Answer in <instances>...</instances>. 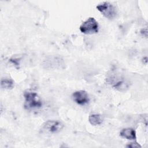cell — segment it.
Here are the masks:
<instances>
[{"label":"cell","instance_id":"1","mask_svg":"<svg viewBox=\"0 0 148 148\" xmlns=\"http://www.w3.org/2000/svg\"><path fill=\"white\" fill-rule=\"evenodd\" d=\"M24 97L25 98L24 106L25 109L31 110L42 107L43 105L42 99L36 92L27 90L24 92Z\"/></svg>","mask_w":148,"mask_h":148},{"label":"cell","instance_id":"2","mask_svg":"<svg viewBox=\"0 0 148 148\" xmlns=\"http://www.w3.org/2000/svg\"><path fill=\"white\" fill-rule=\"evenodd\" d=\"M64 128V124L58 120H48L41 126L40 132L45 134H51L60 132Z\"/></svg>","mask_w":148,"mask_h":148},{"label":"cell","instance_id":"3","mask_svg":"<svg viewBox=\"0 0 148 148\" xmlns=\"http://www.w3.org/2000/svg\"><path fill=\"white\" fill-rule=\"evenodd\" d=\"M97 10L106 18L112 20L117 15V9L113 4L108 2H103L97 6Z\"/></svg>","mask_w":148,"mask_h":148},{"label":"cell","instance_id":"4","mask_svg":"<svg viewBox=\"0 0 148 148\" xmlns=\"http://www.w3.org/2000/svg\"><path fill=\"white\" fill-rule=\"evenodd\" d=\"M80 31L84 34H93L98 32V24L94 17H90L80 26Z\"/></svg>","mask_w":148,"mask_h":148},{"label":"cell","instance_id":"5","mask_svg":"<svg viewBox=\"0 0 148 148\" xmlns=\"http://www.w3.org/2000/svg\"><path fill=\"white\" fill-rule=\"evenodd\" d=\"M72 97L74 101L80 105H84L88 103L90 101L88 95L84 90H79L74 92Z\"/></svg>","mask_w":148,"mask_h":148},{"label":"cell","instance_id":"6","mask_svg":"<svg viewBox=\"0 0 148 148\" xmlns=\"http://www.w3.org/2000/svg\"><path fill=\"white\" fill-rule=\"evenodd\" d=\"M120 135L121 137L129 140H135L136 138L135 131L131 128L123 129L120 132Z\"/></svg>","mask_w":148,"mask_h":148},{"label":"cell","instance_id":"7","mask_svg":"<svg viewBox=\"0 0 148 148\" xmlns=\"http://www.w3.org/2000/svg\"><path fill=\"white\" fill-rule=\"evenodd\" d=\"M88 121L91 125H99L102 123V119L98 114H92L88 117Z\"/></svg>","mask_w":148,"mask_h":148},{"label":"cell","instance_id":"8","mask_svg":"<svg viewBox=\"0 0 148 148\" xmlns=\"http://www.w3.org/2000/svg\"><path fill=\"white\" fill-rule=\"evenodd\" d=\"M14 86V82L12 80L9 79H2L1 82V86L3 89L12 88Z\"/></svg>","mask_w":148,"mask_h":148},{"label":"cell","instance_id":"9","mask_svg":"<svg viewBox=\"0 0 148 148\" xmlns=\"http://www.w3.org/2000/svg\"><path fill=\"white\" fill-rule=\"evenodd\" d=\"M127 147H131V148H139V147H141L140 145L138 143H137L136 142H135V143H131L130 144L128 145L127 146Z\"/></svg>","mask_w":148,"mask_h":148}]
</instances>
